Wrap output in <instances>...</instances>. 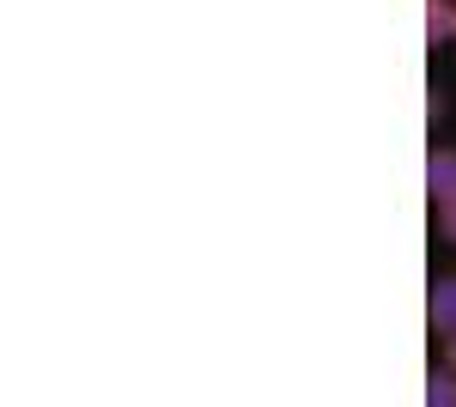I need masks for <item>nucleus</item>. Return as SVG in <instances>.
I'll use <instances>...</instances> for the list:
<instances>
[{
	"label": "nucleus",
	"instance_id": "nucleus-5",
	"mask_svg": "<svg viewBox=\"0 0 456 407\" xmlns=\"http://www.w3.org/2000/svg\"><path fill=\"white\" fill-rule=\"evenodd\" d=\"M438 238L456 243V201H438Z\"/></svg>",
	"mask_w": 456,
	"mask_h": 407
},
{
	"label": "nucleus",
	"instance_id": "nucleus-4",
	"mask_svg": "<svg viewBox=\"0 0 456 407\" xmlns=\"http://www.w3.org/2000/svg\"><path fill=\"white\" fill-rule=\"evenodd\" d=\"M426 402H432V407H456V365L426 377Z\"/></svg>",
	"mask_w": 456,
	"mask_h": 407
},
{
	"label": "nucleus",
	"instance_id": "nucleus-3",
	"mask_svg": "<svg viewBox=\"0 0 456 407\" xmlns=\"http://www.w3.org/2000/svg\"><path fill=\"white\" fill-rule=\"evenodd\" d=\"M456 37V0H426V43H451Z\"/></svg>",
	"mask_w": 456,
	"mask_h": 407
},
{
	"label": "nucleus",
	"instance_id": "nucleus-6",
	"mask_svg": "<svg viewBox=\"0 0 456 407\" xmlns=\"http://www.w3.org/2000/svg\"><path fill=\"white\" fill-rule=\"evenodd\" d=\"M444 359H451V365H456V329H451V335H444Z\"/></svg>",
	"mask_w": 456,
	"mask_h": 407
},
{
	"label": "nucleus",
	"instance_id": "nucleus-2",
	"mask_svg": "<svg viewBox=\"0 0 456 407\" xmlns=\"http://www.w3.org/2000/svg\"><path fill=\"white\" fill-rule=\"evenodd\" d=\"M426 316H432V329H444V335L456 329V273L432 286V305H426Z\"/></svg>",
	"mask_w": 456,
	"mask_h": 407
},
{
	"label": "nucleus",
	"instance_id": "nucleus-1",
	"mask_svg": "<svg viewBox=\"0 0 456 407\" xmlns=\"http://www.w3.org/2000/svg\"><path fill=\"white\" fill-rule=\"evenodd\" d=\"M426 195H432V201H456V152L451 146H438V152L426 159Z\"/></svg>",
	"mask_w": 456,
	"mask_h": 407
}]
</instances>
